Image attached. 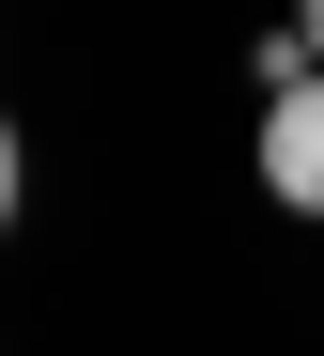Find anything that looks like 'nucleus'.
Instances as JSON below:
<instances>
[{"label":"nucleus","instance_id":"obj_2","mask_svg":"<svg viewBox=\"0 0 324 356\" xmlns=\"http://www.w3.org/2000/svg\"><path fill=\"white\" fill-rule=\"evenodd\" d=\"M293 31H309V47H324V0H293Z\"/></svg>","mask_w":324,"mask_h":356},{"label":"nucleus","instance_id":"obj_1","mask_svg":"<svg viewBox=\"0 0 324 356\" xmlns=\"http://www.w3.org/2000/svg\"><path fill=\"white\" fill-rule=\"evenodd\" d=\"M263 202L324 217V78H293V93L263 108Z\"/></svg>","mask_w":324,"mask_h":356}]
</instances>
